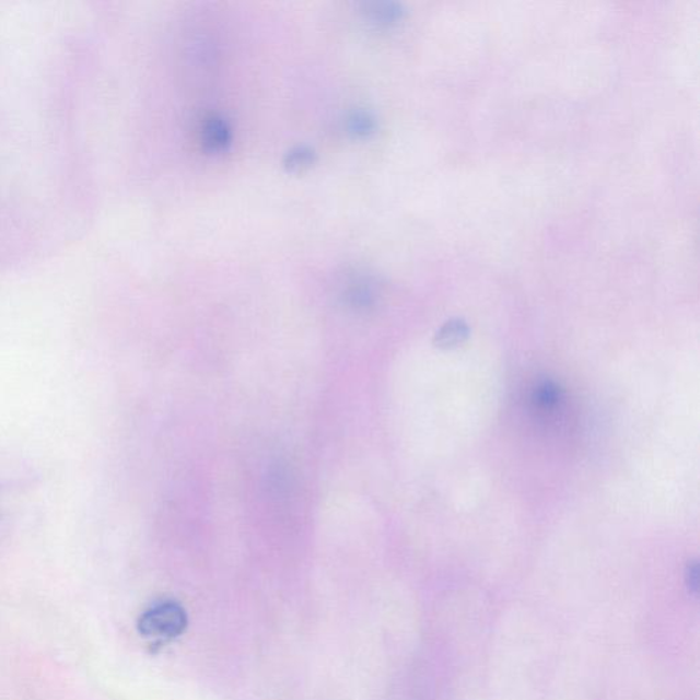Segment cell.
I'll return each instance as SVG.
<instances>
[{
  "mask_svg": "<svg viewBox=\"0 0 700 700\" xmlns=\"http://www.w3.org/2000/svg\"><path fill=\"white\" fill-rule=\"evenodd\" d=\"M188 627V615L183 606L174 600H162L152 605L139 618L137 628L147 639L172 640L178 638Z\"/></svg>",
  "mask_w": 700,
  "mask_h": 700,
  "instance_id": "6da1fadb",
  "label": "cell"
},
{
  "mask_svg": "<svg viewBox=\"0 0 700 700\" xmlns=\"http://www.w3.org/2000/svg\"><path fill=\"white\" fill-rule=\"evenodd\" d=\"M468 334V325L463 319L448 320L436 334V347L446 349L457 347V345L463 343L465 339H467Z\"/></svg>",
  "mask_w": 700,
  "mask_h": 700,
  "instance_id": "7a4b0ae2",
  "label": "cell"
},
{
  "mask_svg": "<svg viewBox=\"0 0 700 700\" xmlns=\"http://www.w3.org/2000/svg\"><path fill=\"white\" fill-rule=\"evenodd\" d=\"M560 398V390L556 383L550 381L541 382L535 390V402L539 405V407L549 408L552 407Z\"/></svg>",
  "mask_w": 700,
  "mask_h": 700,
  "instance_id": "3957f363",
  "label": "cell"
}]
</instances>
